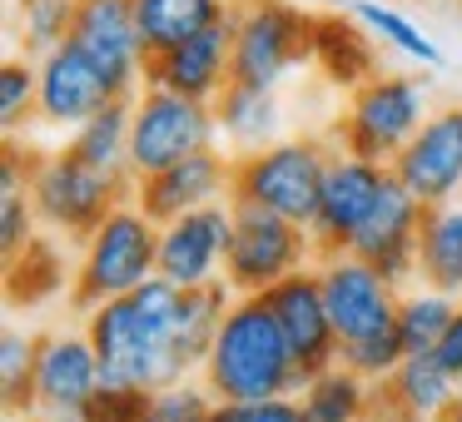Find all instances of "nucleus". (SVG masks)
<instances>
[{
    "instance_id": "f03ea898",
    "label": "nucleus",
    "mask_w": 462,
    "mask_h": 422,
    "mask_svg": "<svg viewBox=\"0 0 462 422\" xmlns=\"http://www.w3.org/2000/svg\"><path fill=\"white\" fill-rule=\"evenodd\" d=\"M199 382L214 392V402L299 398L303 372L263 293H234L229 313L209 343V358L199 368Z\"/></svg>"
},
{
    "instance_id": "5701e85b",
    "label": "nucleus",
    "mask_w": 462,
    "mask_h": 422,
    "mask_svg": "<svg viewBox=\"0 0 462 422\" xmlns=\"http://www.w3.org/2000/svg\"><path fill=\"white\" fill-rule=\"evenodd\" d=\"M313 65L343 90H358L378 75V55L348 15H313Z\"/></svg>"
},
{
    "instance_id": "4c0bfd02",
    "label": "nucleus",
    "mask_w": 462,
    "mask_h": 422,
    "mask_svg": "<svg viewBox=\"0 0 462 422\" xmlns=\"http://www.w3.org/2000/svg\"><path fill=\"white\" fill-rule=\"evenodd\" d=\"M432 358L442 362V372H448V378L462 382V303H457V313H452L448 333L438 338V348H432Z\"/></svg>"
},
{
    "instance_id": "aec40b11",
    "label": "nucleus",
    "mask_w": 462,
    "mask_h": 422,
    "mask_svg": "<svg viewBox=\"0 0 462 422\" xmlns=\"http://www.w3.org/2000/svg\"><path fill=\"white\" fill-rule=\"evenodd\" d=\"M422 214H428V204L412 199L398 179H388L378 209H373L368 224H363V234L353 239L348 253L368 259L373 269L402 293L408 283H418V229H422Z\"/></svg>"
},
{
    "instance_id": "a211bd4d",
    "label": "nucleus",
    "mask_w": 462,
    "mask_h": 422,
    "mask_svg": "<svg viewBox=\"0 0 462 422\" xmlns=\"http://www.w3.org/2000/svg\"><path fill=\"white\" fill-rule=\"evenodd\" d=\"M130 199L140 204L154 224H170L189 209H204V204H224V199H234V160L219 144H214V150H199V154H189V160L170 164V170L134 179Z\"/></svg>"
},
{
    "instance_id": "f257e3e1",
    "label": "nucleus",
    "mask_w": 462,
    "mask_h": 422,
    "mask_svg": "<svg viewBox=\"0 0 462 422\" xmlns=\"http://www.w3.org/2000/svg\"><path fill=\"white\" fill-rule=\"evenodd\" d=\"M180 308H184V289L154 273L134 293H120V298L85 313V333L100 353L105 382L154 392L194 378V362L184 353V333H180Z\"/></svg>"
},
{
    "instance_id": "412c9836",
    "label": "nucleus",
    "mask_w": 462,
    "mask_h": 422,
    "mask_svg": "<svg viewBox=\"0 0 462 422\" xmlns=\"http://www.w3.org/2000/svg\"><path fill=\"white\" fill-rule=\"evenodd\" d=\"M462 382L442 372L432 353H408L402 368L388 382H378V412L383 422H442L457 408Z\"/></svg>"
},
{
    "instance_id": "a878e982",
    "label": "nucleus",
    "mask_w": 462,
    "mask_h": 422,
    "mask_svg": "<svg viewBox=\"0 0 462 422\" xmlns=\"http://www.w3.org/2000/svg\"><path fill=\"white\" fill-rule=\"evenodd\" d=\"M299 408H303V422H373V412H378V388L338 362V368H328V372L303 382Z\"/></svg>"
},
{
    "instance_id": "7ed1b4c3",
    "label": "nucleus",
    "mask_w": 462,
    "mask_h": 422,
    "mask_svg": "<svg viewBox=\"0 0 462 422\" xmlns=\"http://www.w3.org/2000/svg\"><path fill=\"white\" fill-rule=\"evenodd\" d=\"M160 273V224L125 199L90 239L80 243V263L70 273V303L80 313L100 308V303L134 293Z\"/></svg>"
},
{
    "instance_id": "4be33fe9",
    "label": "nucleus",
    "mask_w": 462,
    "mask_h": 422,
    "mask_svg": "<svg viewBox=\"0 0 462 422\" xmlns=\"http://www.w3.org/2000/svg\"><path fill=\"white\" fill-rule=\"evenodd\" d=\"M418 283L462 298V199L432 204L418 229Z\"/></svg>"
},
{
    "instance_id": "cd10ccee",
    "label": "nucleus",
    "mask_w": 462,
    "mask_h": 422,
    "mask_svg": "<svg viewBox=\"0 0 462 422\" xmlns=\"http://www.w3.org/2000/svg\"><path fill=\"white\" fill-rule=\"evenodd\" d=\"M60 289H65L60 243L35 239L15 259H5V298H11V308H35V303L55 298Z\"/></svg>"
},
{
    "instance_id": "72a5a7b5",
    "label": "nucleus",
    "mask_w": 462,
    "mask_h": 422,
    "mask_svg": "<svg viewBox=\"0 0 462 422\" xmlns=\"http://www.w3.org/2000/svg\"><path fill=\"white\" fill-rule=\"evenodd\" d=\"M209 412H214V392L204 382L184 378V382H170V388L150 392L144 422H209Z\"/></svg>"
},
{
    "instance_id": "f8f14e48",
    "label": "nucleus",
    "mask_w": 462,
    "mask_h": 422,
    "mask_svg": "<svg viewBox=\"0 0 462 422\" xmlns=\"http://www.w3.org/2000/svg\"><path fill=\"white\" fill-rule=\"evenodd\" d=\"M388 170L428 209L432 204H448V199H462V105L432 110Z\"/></svg>"
},
{
    "instance_id": "473e14b6",
    "label": "nucleus",
    "mask_w": 462,
    "mask_h": 422,
    "mask_svg": "<svg viewBox=\"0 0 462 422\" xmlns=\"http://www.w3.org/2000/svg\"><path fill=\"white\" fill-rule=\"evenodd\" d=\"M35 105H41V70L21 55H11L0 65V120H5V130H21L35 115Z\"/></svg>"
},
{
    "instance_id": "58836bf2",
    "label": "nucleus",
    "mask_w": 462,
    "mask_h": 422,
    "mask_svg": "<svg viewBox=\"0 0 462 422\" xmlns=\"http://www.w3.org/2000/svg\"><path fill=\"white\" fill-rule=\"evenodd\" d=\"M457 412H462V392H457Z\"/></svg>"
},
{
    "instance_id": "9d476101",
    "label": "nucleus",
    "mask_w": 462,
    "mask_h": 422,
    "mask_svg": "<svg viewBox=\"0 0 462 422\" xmlns=\"http://www.w3.org/2000/svg\"><path fill=\"white\" fill-rule=\"evenodd\" d=\"M388 179H393L388 164H373V160H358V154L333 150L328 174H323L319 209H313V224H309L319 259H333V253L353 249V239H358L363 224L373 219V209H378Z\"/></svg>"
},
{
    "instance_id": "c9c22d12",
    "label": "nucleus",
    "mask_w": 462,
    "mask_h": 422,
    "mask_svg": "<svg viewBox=\"0 0 462 422\" xmlns=\"http://www.w3.org/2000/svg\"><path fill=\"white\" fill-rule=\"evenodd\" d=\"M150 388H125V382H100L90 402L80 408L85 422H144Z\"/></svg>"
},
{
    "instance_id": "2eb2a0df",
    "label": "nucleus",
    "mask_w": 462,
    "mask_h": 422,
    "mask_svg": "<svg viewBox=\"0 0 462 422\" xmlns=\"http://www.w3.org/2000/svg\"><path fill=\"white\" fill-rule=\"evenodd\" d=\"M144 85L174 90L184 100L219 105V95L234 85V15L214 21L209 31L170 45V50L144 60Z\"/></svg>"
},
{
    "instance_id": "423d86ee",
    "label": "nucleus",
    "mask_w": 462,
    "mask_h": 422,
    "mask_svg": "<svg viewBox=\"0 0 462 422\" xmlns=\"http://www.w3.org/2000/svg\"><path fill=\"white\" fill-rule=\"evenodd\" d=\"M428 95H422V80L412 75H373L368 85L348 90V110L338 120V134H333V150L358 154V160L373 164H393L402 154V144L422 130L428 120Z\"/></svg>"
},
{
    "instance_id": "b1692460",
    "label": "nucleus",
    "mask_w": 462,
    "mask_h": 422,
    "mask_svg": "<svg viewBox=\"0 0 462 422\" xmlns=\"http://www.w3.org/2000/svg\"><path fill=\"white\" fill-rule=\"evenodd\" d=\"M130 15L144 55H160L170 45L189 41V35L209 31L214 21H224L229 5L224 0H130Z\"/></svg>"
},
{
    "instance_id": "393cba45",
    "label": "nucleus",
    "mask_w": 462,
    "mask_h": 422,
    "mask_svg": "<svg viewBox=\"0 0 462 422\" xmlns=\"http://www.w3.org/2000/svg\"><path fill=\"white\" fill-rule=\"evenodd\" d=\"M219 115V134L234 144L239 154H254L263 144L279 140L283 130V105H279V90H249V85H229L214 105Z\"/></svg>"
},
{
    "instance_id": "6e6552de",
    "label": "nucleus",
    "mask_w": 462,
    "mask_h": 422,
    "mask_svg": "<svg viewBox=\"0 0 462 422\" xmlns=\"http://www.w3.org/2000/svg\"><path fill=\"white\" fill-rule=\"evenodd\" d=\"M234 85L279 90L289 70L313 60V15L289 0H244L234 5Z\"/></svg>"
},
{
    "instance_id": "e433bc0d",
    "label": "nucleus",
    "mask_w": 462,
    "mask_h": 422,
    "mask_svg": "<svg viewBox=\"0 0 462 422\" xmlns=\"http://www.w3.org/2000/svg\"><path fill=\"white\" fill-rule=\"evenodd\" d=\"M209 422H303L299 398H259V402H214Z\"/></svg>"
},
{
    "instance_id": "4468645a",
    "label": "nucleus",
    "mask_w": 462,
    "mask_h": 422,
    "mask_svg": "<svg viewBox=\"0 0 462 422\" xmlns=\"http://www.w3.org/2000/svg\"><path fill=\"white\" fill-rule=\"evenodd\" d=\"M263 298H269L283 338H289L303 382L319 378V372H328V368H338L343 343H338V328H333V318H328V303H323L319 263H313V269H299L293 279H283V283H273Z\"/></svg>"
},
{
    "instance_id": "c85d7f7f",
    "label": "nucleus",
    "mask_w": 462,
    "mask_h": 422,
    "mask_svg": "<svg viewBox=\"0 0 462 422\" xmlns=\"http://www.w3.org/2000/svg\"><path fill=\"white\" fill-rule=\"evenodd\" d=\"M35 358H41V333H0V392L11 417H35Z\"/></svg>"
},
{
    "instance_id": "0eeeda50",
    "label": "nucleus",
    "mask_w": 462,
    "mask_h": 422,
    "mask_svg": "<svg viewBox=\"0 0 462 422\" xmlns=\"http://www.w3.org/2000/svg\"><path fill=\"white\" fill-rule=\"evenodd\" d=\"M328 160L333 150L323 140H309V134L303 140H273L234 160V199L263 204L293 224H313Z\"/></svg>"
},
{
    "instance_id": "a19ab883",
    "label": "nucleus",
    "mask_w": 462,
    "mask_h": 422,
    "mask_svg": "<svg viewBox=\"0 0 462 422\" xmlns=\"http://www.w3.org/2000/svg\"><path fill=\"white\" fill-rule=\"evenodd\" d=\"M457 5H462V0H457Z\"/></svg>"
},
{
    "instance_id": "c756f323",
    "label": "nucleus",
    "mask_w": 462,
    "mask_h": 422,
    "mask_svg": "<svg viewBox=\"0 0 462 422\" xmlns=\"http://www.w3.org/2000/svg\"><path fill=\"white\" fill-rule=\"evenodd\" d=\"M457 303L462 298L438 293V289H428V283H422L418 293H402V298H398V318H393V323H398L402 348H408V353H432V348H438V338L448 333Z\"/></svg>"
},
{
    "instance_id": "20e7f679",
    "label": "nucleus",
    "mask_w": 462,
    "mask_h": 422,
    "mask_svg": "<svg viewBox=\"0 0 462 422\" xmlns=\"http://www.w3.org/2000/svg\"><path fill=\"white\" fill-rule=\"evenodd\" d=\"M134 194L130 174H110V170H90L80 164L70 150L45 154V160L31 164V199L35 214L51 234H65V239L85 243L125 199Z\"/></svg>"
},
{
    "instance_id": "6ab92c4d",
    "label": "nucleus",
    "mask_w": 462,
    "mask_h": 422,
    "mask_svg": "<svg viewBox=\"0 0 462 422\" xmlns=\"http://www.w3.org/2000/svg\"><path fill=\"white\" fill-rule=\"evenodd\" d=\"M35 70H41L35 120L51 124V130H80L85 120H95V115L105 110V105L120 100V95L110 90V80L90 65V55L75 50L70 41L45 50L41 60H35Z\"/></svg>"
},
{
    "instance_id": "1a4fd4ad",
    "label": "nucleus",
    "mask_w": 462,
    "mask_h": 422,
    "mask_svg": "<svg viewBox=\"0 0 462 422\" xmlns=\"http://www.w3.org/2000/svg\"><path fill=\"white\" fill-rule=\"evenodd\" d=\"M214 140H219L214 105L184 100L160 85H144L130 100V179L160 174L199 150H214Z\"/></svg>"
},
{
    "instance_id": "39448f33",
    "label": "nucleus",
    "mask_w": 462,
    "mask_h": 422,
    "mask_svg": "<svg viewBox=\"0 0 462 422\" xmlns=\"http://www.w3.org/2000/svg\"><path fill=\"white\" fill-rule=\"evenodd\" d=\"M313 263H319V249H313L309 224H293L263 204L234 199V239L224 259V283L234 293H269L273 283Z\"/></svg>"
},
{
    "instance_id": "ea45409f",
    "label": "nucleus",
    "mask_w": 462,
    "mask_h": 422,
    "mask_svg": "<svg viewBox=\"0 0 462 422\" xmlns=\"http://www.w3.org/2000/svg\"><path fill=\"white\" fill-rule=\"evenodd\" d=\"M373 422H383V417H373Z\"/></svg>"
},
{
    "instance_id": "7c9ffc66",
    "label": "nucleus",
    "mask_w": 462,
    "mask_h": 422,
    "mask_svg": "<svg viewBox=\"0 0 462 422\" xmlns=\"http://www.w3.org/2000/svg\"><path fill=\"white\" fill-rule=\"evenodd\" d=\"M348 11H353V21L368 25V31L378 35L383 45H393V50L412 55V60H422V65H438V60H442L438 45H432L402 11H393V5H378V0H353Z\"/></svg>"
},
{
    "instance_id": "2f4dec72",
    "label": "nucleus",
    "mask_w": 462,
    "mask_h": 422,
    "mask_svg": "<svg viewBox=\"0 0 462 422\" xmlns=\"http://www.w3.org/2000/svg\"><path fill=\"white\" fill-rule=\"evenodd\" d=\"M402 358H408V348H402V338H398V323H388V328H378V333H368V338H353V343H343V368H353L358 378H368L373 388L378 382H388L393 372L402 368Z\"/></svg>"
},
{
    "instance_id": "dca6fc26",
    "label": "nucleus",
    "mask_w": 462,
    "mask_h": 422,
    "mask_svg": "<svg viewBox=\"0 0 462 422\" xmlns=\"http://www.w3.org/2000/svg\"><path fill=\"white\" fill-rule=\"evenodd\" d=\"M319 283H323V303H328V318L338 328V343L368 338V333L388 328L398 318V298L402 293L373 269L358 253H333L319 259Z\"/></svg>"
},
{
    "instance_id": "f704fd0d",
    "label": "nucleus",
    "mask_w": 462,
    "mask_h": 422,
    "mask_svg": "<svg viewBox=\"0 0 462 422\" xmlns=\"http://www.w3.org/2000/svg\"><path fill=\"white\" fill-rule=\"evenodd\" d=\"M41 214H35V199H31V184H0V253L15 259L25 243H35Z\"/></svg>"
},
{
    "instance_id": "f3484780",
    "label": "nucleus",
    "mask_w": 462,
    "mask_h": 422,
    "mask_svg": "<svg viewBox=\"0 0 462 422\" xmlns=\"http://www.w3.org/2000/svg\"><path fill=\"white\" fill-rule=\"evenodd\" d=\"M100 353L90 333L80 328H51L41 333V358H35V417L55 422L60 412H80L100 392Z\"/></svg>"
},
{
    "instance_id": "9b49d317",
    "label": "nucleus",
    "mask_w": 462,
    "mask_h": 422,
    "mask_svg": "<svg viewBox=\"0 0 462 422\" xmlns=\"http://www.w3.org/2000/svg\"><path fill=\"white\" fill-rule=\"evenodd\" d=\"M229 239H234V199L204 204V209H189L180 219L160 224V279L180 283V289L224 283Z\"/></svg>"
},
{
    "instance_id": "79ce46f5",
    "label": "nucleus",
    "mask_w": 462,
    "mask_h": 422,
    "mask_svg": "<svg viewBox=\"0 0 462 422\" xmlns=\"http://www.w3.org/2000/svg\"><path fill=\"white\" fill-rule=\"evenodd\" d=\"M35 422H41V417H35Z\"/></svg>"
},
{
    "instance_id": "ddd939ff",
    "label": "nucleus",
    "mask_w": 462,
    "mask_h": 422,
    "mask_svg": "<svg viewBox=\"0 0 462 422\" xmlns=\"http://www.w3.org/2000/svg\"><path fill=\"white\" fill-rule=\"evenodd\" d=\"M70 45L90 55V65L110 80V90L120 100H134L144 85V45L134 31L130 0H80L70 25Z\"/></svg>"
},
{
    "instance_id": "bb28decb",
    "label": "nucleus",
    "mask_w": 462,
    "mask_h": 422,
    "mask_svg": "<svg viewBox=\"0 0 462 422\" xmlns=\"http://www.w3.org/2000/svg\"><path fill=\"white\" fill-rule=\"evenodd\" d=\"M65 150L80 164H90V170L130 174V100L105 105L95 120H85L80 130H70V144H65Z\"/></svg>"
}]
</instances>
